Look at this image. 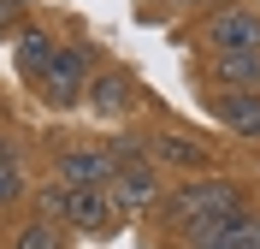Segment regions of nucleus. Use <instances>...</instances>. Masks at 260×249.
I'll use <instances>...</instances> for the list:
<instances>
[{
  "label": "nucleus",
  "instance_id": "5",
  "mask_svg": "<svg viewBox=\"0 0 260 249\" xmlns=\"http://www.w3.org/2000/svg\"><path fill=\"white\" fill-rule=\"evenodd\" d=\"M107 196H113L118 214H148V208H160V166L148 160V154L142 160H118Z\"/></svg>",
  "mask_w": 260,
  "mask_h": 249
},
{
  "label": "nucleus",
  "instance_id": "4",
  "mask_svg": "<svg viewBox=\"0 0 260 249\" xmlns=\"http://www.w3.org/2000/svg\"><path fill=\"white\" fill-rule=\"evenodd\" d=\"M36 89H42V101H48V107H77V101L89 95V48H83V42H71V48H65V42H59L53 66L42 71V83H36Z\"/></svg>",
  "mask_w": 260,
  "mask_h": 249
},
{
  "label": "nucleus",
  "instance_id": "18",
  "mask_svg": "<svg viewBox=\"0 0 260 249\" xmlns=\"http://www.w3.org/2000/svg\"><path fill=\"white\" fill-rule=\"evenodd\" d=\"M254 226H260V214H254Z\"/></svg>",
  "mask_w": 260,
  "mask_h": 249
},
{
  "label": "nucleus",
  "instance_id": "17",
  "mask_svg": "<svg viewBox=\"0 0 260 249\" xmlns=\"http://www.w3.org/2000/svg\"><path fill=\"white\" fill-rule=\"evenodd\" d=\"M183 6H195V0H183Z\"/></svg>",
  "mask_w": 260,
  "mask_h": 249
},
{
  "label": "nucleus",
  "instance_id": "6",
  "mask_svg": "<svg viewBox=\"0 0 260 249\" xmlns=\"http://www.w3.org/2000/svg\"><path fill=\"white\" fill-rule=\"evenodd\" d=\"M113 154L107 149H65L59 160H53V178L65 184V190H107L113 184Z\"/></svg>",
  "mask_w": 260,
  "mask_h": 249
},
{
  "label": "nucleus",
  "instance_id": "14",
  "mask_svg": "<svg viewBox=\"0 0 260 249\" xmlns=\"http://www.w3.org/2000/svg\"><path fill=\"white\" fill-rule=\"evenodd\" d=\"M18 196H24V160L12 143H0V208H12Z\"/></svg>",
  "mask_w": 260,
  "mask_h": 249
},
{
  "label": "nucleus",
  "instance_id": "1",
  "mask_svg": "<svg viewBox=\"0 0 260 249\" xmlns=\"http://www.w3.org/2000/svg\"><path fill=\"white\" fill-rule=\"evenodd\" d=\"M160 214L172 232H201V226H213V219H231V214H248L243 208V184L237 178H195L183 184V190H172V196L160 202Z\"/></svg>",
  "mask_w": 260,
  "mask_h": 249
},
{
  "label": "nucleus",
  "instance_id": "10",
  "mask_svg": "<svg viewBox=\"0 0 260 249\" xmlns=\"http://www.w3.org/2000/svg\"><path fill=\"white\" fill-rule=\"evenodd\" d=\"M148 160L154 166H189V172H201L213 154H207V143H189L183 131H154L148 136Z\"/></svg>",
  "mask_w": 260,
  "mask_h": 249
},
{
  "label": "nucleus",
  "instance_id": "8",
  "mask_svg": "<svg viewBox=\"0 0 260 249\" xmlns=\"http://www.w3.org/2000/svg\"><path fill=\"white\" fill-rule=\"evenodd\" d=\"M183 243L189 249H260V226H254V214H231V219H213V226L189 232Z\"/></svg>",
  "mask_w": 260,
  "mask_h": 249
},
{
  "label": "nucleus",
  "instance_id": "15",
  "mask_svg": "<svg viewBox=\"0 0 260 249\" xmlns=\"http://www.w3.org/2000/svg\"><path fill=\"white\" fill-rule=\"evenodd\" d=\"M6 12H12V6H6V0H0V24H6Z\"/></svg>",
  "mask_w": 260,
  "mask_h": 249
},
{
  "label": "nucleus",
  "instance_id": "2",
  "mask_svg": "<svg viewBox=\"0 0 260 249\" xmlns=\"http://www.w3.org/2000/svg\"><path fill=\"white\" fill-rule=\"evenodd\" d=\"M36 202H42V219H59L65 232H95V237H107V232H113V219H118V208H113L107 190H65V184H48Z\"/></svg>",
  "mask_w": 260,
  "mask_h": 249
},
{
  "label": "nucleus",
  "instance_id": "13",
  "mask_svg": "<svg viewBox=\"0 0 260 249\" xmlns=\"http://www.w3.org/2000/svg\"><path fill=\"white\" fill-rule=\"evenodd\" d=\"M12 249H65V226L59 219H30V226L12 237Z\"/></svg>",
  "mask_w": 260,
  "mask_h": 249
},
{
  "label": "nucleus",
  "instance_id": "3",
  "mask_svg": "<svg viewBox=\"0 0 260 249\" xmlns=\"http://www.w3.org/2000/svg\"><path fill=\"white\" fill-rule=\"evenodd\" d=\"M201 42H207V53H260V6H248V0L219 6L201 24Z\"/></svg>",
  "mask_w": 260,
  "mask_h": 249
},
{
  "label": "nucleus",
  "instance_id": "11",
  "mask_svg": "<svg viewBox=\"0 0 260 249\" xmlns=\"http://www.w3.org/2000/svg\"><path fill=\"white\" fill-rule=\"evenodd\" d=\"M53 53H59V42H53L42 24H30V30H18V48H12V66H18V77H30V83H42V71L53 66Z\"/></svg>",
  "mask_w": 260,
  "mask_h": 249
},
{
  "label": "nucleus",
  "instance_id": "12",
  "mask_svg": "<svg viewBox=\"0 0 260 249\" xmlns=\"http://www.w3.org/2000/svg\"><path fill=\"white\" fill-rule=\"evenodd\" d=\"M207 71L225 89H260V53H207Z\"/></svg>",
  "mask_w": 260,
  "mask_h": 249
},
{
  "label": "nucleus",
  "instance_id": "16",
  "mask_svg": "<svg viewBox=\"0 0 260 249\" xmlns=\"http://www.w3.org/2000/svg\"><path fill=\"white\" fill-rule=\"evenodd\" d=\"M6 6H30V0H6Z\"/></svg>",
  "mask_w": 260,
  "mask_h": 249
},
{
  "label": "nucleus",
  "instance_id": "7",
  "mask_svg": "<svg viewBox=\"0 0 260 249\" xmlns=\"http://www.w3.org/2000/svg\"><path fill=\"white\" fill-rule=\"evenodd\" d=\"M207 107H213V119L225 131L260 143V89H219V95H207Z\"/></svg>",
  "mask_w": 260,
  "mask_h": 249
},
{
  "label": "nucleus",
  "instance_id": "9",
  "mask_svg": "<svg viewBox=\"0 0 260 249\" xmlns=\"http://www.w3.org/2000/svg\"><path fill=\"white\" fill-rule=\"evenodd\" d=\"M89 107H95L101 119H118V113H130V107H136V77H130V71H101V77H89Z\"/></svg>",
  "mask_w": 260,
  "mask_h": 249
}]
</instances>
